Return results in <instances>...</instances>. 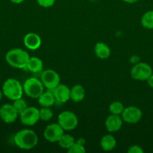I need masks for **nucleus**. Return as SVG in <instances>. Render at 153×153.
I'll return each mask as SVG.
<instances>
[{"label":"nucleus","instance_id":"f257e3e1","mask_svg":"<svg viewBox=\"0 0 153 153\" xmlns=\"http://www.w3.org/2000/svg\"><path fill=\"white\" fill-rule=\"evenodd\" d=\"M14 143L20 149L29 150L37 145L38 136L31 129H22L16 133L14 135Z\"/></svg>","mask_w":153,"mask_h":153},{"label":"nucleus","instance_id":"a878e982","mask_svg":"<svg viewBox=\"0 0 153 153\" xmlns=\"http://www.w3.org/2000/svg\"><path fill=\"white\" fill-rule=\"evenodd\" d=\"M38 4L43 7H52L56 2V0H37Z\"/></svg>","mask_w":153,"mask_h":153},{"label":"nucleus","instance_id":"ddd939ff","mask_svg":"<svg viewBox=\"0 0 153 153\" xmlns=\"http://www.w3.org/2000/svg\"><path fill=\"white\" fill-rule=\"evenodd\" d=\"M122 122V118L119 115L111 114L105 120V127L109 132H116L121 128Z\"/></svg>","mask_w":153,"mask_h":153},{"label":"nucleus","instance_id":"412c9836","mask_svg":"<svg viewBox=\"0 0 153 153\" xmlns=\"http://www.w3.org/2000/svg\"><path fill=\"white\" fill-rule=\"evenodd\" d=\"M58 145H59L62 149H68L75 142L74 138L71 135L68 134H64L61 137H60L59 140H58Z\"/></svg>","mask_w":153,"mask_h":153},{"label":"nucleus","instance_id":"b1692460","mask_svg":"<svg viewBox=\"0 0 153 153\" xmlns=\"http://www.w3.org/2000/svg\"><path fill=\"white\" fill-rule=\"evenodd\" d=\"M13 106L14 107V108L16 109V111H17L18 114H20L22 111L26 110L27 108V103L23 99H22V97L20 99H17L16 100H14Z\"/></svg>","mask_w":153,"mask_h":153},{"label":"nucleus","instance_id":"4be33fe9","mask_svg":"<svg viewBox=\"0 0 153 153\" xmlns=\"http://www.w3.org/2000/svg\"><path fill=\"white\" fill-rule=\"evenodd\" d=\"M124 107L123 104L120 102L115 101L111 103L109 106V111L111 113V114L120 115L124 111Z\"/></svg>","mask_w":153,"mask_h":153},{"label":"nucleus","instance_id":"1a4fd4ad","mask_svg":"<svg viewBox=\"0 0 153 153\" xmlns=\"http://www.w3.org/2000/svg\"><path fill=\"white\" fill-rule=\"evenodd\" d=\"M63 134H64V129L60 126L58 123L50 124L44 131V137L50 143L58 142Z\"/></svg>","mask_w":153,"mask_h":153},{"label":"nucleus","instance_id":"7c9ffc66","mask_svg":"<svg viewBox=\"0 0 153 153\" xmlns=\"http://www.w3.org/2000/svg\"><path fill=\"white\" fill-rule=\"evenodd\" d=\"M122 1H124V2L130 3V4H133V3H135V2H136V1H138V0H122Z\"/></svg>","mask_w":153,"mask_h":153},{"label":"nucleus","instance_id":"9d476101","mask_svg":"<svg viewBox=\"0 0 153 153\" xmlns=\"http://www.w3.org/2000/svg\"><path fill=\"white\" fill-rule=\"evenodd\" d=\"M142 116V113L139 108L136 106H129L124 108L122 113V120L127 123L134 124L139 122Z\"/></svg>","mask_w":153,"mask_h":153},{"label":"nucleus","instance_id":"6e6552de","mask_svg":"<svg viewBox=\"0 0 153 153\" xmlns=\"http://www.w3.org/2000/svg\"><path fill=\"white\" fill-rule=\"evenodd\" d=\"M20 121L23 125L32 126L35 125L40 120L39 110L34 107H27L24 111L20 114Z\"/></svg>","mask_w":153,"mask_h":153},{"label":"nucleus","instance_id":"c756f323","mask_svg":"<svg viewBox=\"0 0 153 153\" xmlns=\"http://www.w3.org/2000/svg\"><path fill=\"white\" fill-rule=\"evenodd\" d=\"M10 1L14 4H20L22 1H24V0H10Z\"/></svg>","mask_w":153,"mask_h":153},{"label":"nucleus","instance_id":"5701e85b","mask_svg":"<svg viewBox=\"0 0 153 153\" xmlns=\"http://www.w3.org/2000/svg\"><path fill=\"white\" fill-rule=\"evenodd\" d=\"M52 110L49 107H42L39 110V116H40V120L43 121H49L52 117Z\"/></svg>","mask_w":153,"mask_h":153},{"label":"nucleus","instance_id":"aec40b11","mask_svg":"<svg viewBox=\"0 0 153 153\" xmlns=\"http://www.w3.org/2000/svg\"><path fill=\"white\" fill-rule=\"evenodd\" d=\"M141 24L147 29H153V10H148L142 15Z\"/></svg>","mask_w":153,"mask_h":153},{"label":"nucleus","instance_id":"f3484780","mask_svg":"<svg viewBox=\"0 0 153 153\" xmlns=\"http://www.w3.org/2000/svg\"><path fill=\"white\" fill-rule=\"evenodd\" d=\"M38 101L39 105H41L42 107L50 108L53 105V104L56 102V100L52 91L49 90V91H46V92H44L38 98Z\"/></svg>","mask_w":153,"mask_h":153},{"label":"nucleus","instance_id":"2f4dec72","mask_svg":"<svg viewBox=\"0 0 153 153\" xmlns=\"http://www.w3.org/2000/svg\"><path fill=\"white\" fill-rule=\"evenodd\" d=\"M2 94H3V93L2 92V91L0 90V101H1L2 98Z\"/></svg>","mask_w":153,"mask_h":153},{"label":"nucleus","instance_id":"c85d7f7f","mask_svg":"<svg viewBox=\"0 0 153 153\" xmlns=\"http://www.w3.org/2000/svg\"><path fill=\"white\" fill-rule=\"evenodd\" d=\"M139 60H140V58H139V57L138 56H136V55H134V56H132L131 58H130V62L132 63V64H136V63H138L139 62Z\"/></svg>","mask_w":153,"mask_h":153},{"label":"nucleus","instance_id":"39448f33","mask_svg":"<svg viewBox=\"0 0 153 153\" xmlns=\"http://www.w3.org/2000/svg\"><path fill=\"white\" fill-rule=\"evenodd\" d=\"M152 74V69L146 63L138 62L130 70V76L137 81H146Z\"/></svg>","mask_w":153,"mask_h":153},{"label":"nucleus","instance_id":"20e7f679","mask_svg":"<svg viewBox=\"0 0 153 153\" xmlns=\"http://www.w3.org/2000/svg\"><path fill=\"white\" fill-rule=\"evenodd\" d=\"M44 85L41 81L32 77L26 79L23 84V91L26 96L33 99H38L44 93Z\"/></svg>","mask_w":153,"mask_h":153},{"label":"nucleus","instance_id":"7ed1b4c3","mask_svg":"<svg viewBox=\"0 0 153 153\" xmlns=\"http://www.w3.org/2000/svg\"><path fill=\"white\" fill-rule=\"evenodd\" d=\"M23 88L18 80L15 79H8L4 82L2 86V93L8 99L16 100L22 97Z\"/></svg>","mask_w":153,"mask_h":153},{"label":"nucleus","instance_id":"dca6fc26","mask_svg":"<svg viewBox=\"0 0 153 153\" xmlns=\"http://www.w3.org/2000/svg\"><path fill=\"white\" fill-rule=\"evenodd\" d=\"M85 97V89L80 85H76L71 88L70 91V100L74 102L82 101Z\"/></svg>","mask_w":153,"mask_h":153},{"label":"nucleus","instance_id":"4468645a","mask_svg":"<svg viewBox=\"0 0 153 153\" xmlns=\"http://www.w3.org/2000/svg\"><path fill=\"white\" fill-rule=\"evenodd\" d=\"M24 45L30 50H36L41 45V39L38 34L35 33H28L24 37Z\"/></svg>","mask_w":153,"mask_h":153},{"label":"nucleus","instance_id":"6ab92c4d","mask_svg":"<svg viewBox=\"0 0 153 153\" xmlns=\"http://www.w3.org/2000/svg\"><path fill=\"white\" fill-rule=\"evenodd\" d=\"M116 145L115 137L111 134H106L101 138L100 140V147L104 151L109 152L112 151Z\"/></svg>","mask_w":153,"mask_h":153},{"label":"nucleus","instance_id":"423d86ee","mask_svg":"<svg viewBox=\"0 0 153 153\" xmlns=\"http://www.w3.org/2000/svg\"><path fill=\"white\" fill-rule=\"evenodd\" d=\"M58 123L64 129V131H71L77 126V117L73 112L65 111L60 113L58 115Z\"/></svg>","mask_w":153,"mask_h":153},{"label":"nucleus","instance_id":"a211bd4d","mask_svg":"<svg viewBox=\"0 0 153 153\" xmlns=\"http://www.w3.org/2000/svg\"><path fill=\"white\" fill-rule=\"evenodd\" d=\"M43 67V62L40 58H37V57H32L28 60L25 69H27L28 71L33 73H38L42 71Z\"/></svg>","mask_w":153,"mask_h":153},{"label":"nucleus","instance_id":"393cba45","mask_svg":"<svg viewBox=\"0 0 153 153\" xmlns=\"http://www.w3.org/2000/svg\"><path fill=\"white\" fill-rule=\"evenodd\" d=\"M68 153H85L86 149L83 145L80 143H74L68 149Z\"/></svg>","mask_w":153,"mask_h":153},{"label":"nucleus","instance_id":"f8f14e48","mask_svg":"<svg viewBox=\"0 0 153 153\" xmlns=\"http://www.w3.org/2000/svg\"><path fill=\"white\" fill-rule=\"evenodd\" d=\"M55 97L56 101L59 103H64L70 100V91L65 85L59 84L54 89L51 90Z\"/></svg>","mask_w":153,"mask_h":153},{"label":"nucleus","instance_id":"9b49d317","mask_svg":"<svg viewBox=\"0 0 153 153\" xmlns=\"http://www.w3.org/2000/svg\"><path fill=\"white\" fill-rule=\"evenodd\" d=\"M18 113L13 105L4 104L0 108V117L6 123H12L17 118Z\"/></svg>","mask_w":153,"mask_h":153},{"label":"nucleus","instance_id":"f03ea898","mask_svg":"<svg viewBox=\"0 0 153 153\" xmlns=\"http://www.w3.org/2000/svg\"><path fill=\"white\" fill-rule=\"evenodd\" d=\"M30 57L27 52L16 48L9 50L5 55V60L10 67L17 69H25Z\"/></svg>","mask_w":153,"mask_h":153},{"label":"nucleus","instance_id":"cd10ccee","mask_svg":"<svg viewBox=\"0 0 153 153\" xmlns=\"http://www.w3.org/2000/svg\"><path fill=\"white\" fill-rule=\"evenodd\" d=\"M146 81H147V83H148V85H149L150 88H153V73L149 76V78H148Z\"/></svg>","mask_w":153,"mask_h":153},{"label":"nucleus","instance_id":"0eeeda50","mask_svg":"<svg viewBox=\"0 0 153 153\" xmlns=\"http://www.w3.org/2000/svg\"><path fill=\"white\" fill-rule=\"evenodd\" d=\"M40 81L45 88L51 91L60 84V76L55 70L48 69L41 73Z\"/></svg>","mask_w":153,"mask_h":153},{"label":"nucleus","instance_id":"2eb2a0df","mask_svg":"<svg viewBox=\"0 0 153 153\" xmlns=\"http://www.w3.org/2000/svg\"><path fill=\"white\" fill-rule=\"evenodd\" d=\"M94 53L96 56L102 60L107 59L110 55V49L107 44L102 42L96 43L94 46Z\"/></svg>","mask_w":153,"mask_h":153},{"label":"nucleus","instance_id":"bb28decb","mask_svg":"<svg viewBox=\"0 0 153 153\" xmlns=\"http://www.w3.org/2000/svg\"><path fill=\"white\" fill-rule=\"evenodd\" d=\"M128 153H143V149L140 147V146H137V145H133L130 146L128 149Z\"/></svg>","mask_w":153,"mask_h":153}]
</instances>
